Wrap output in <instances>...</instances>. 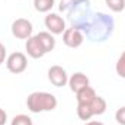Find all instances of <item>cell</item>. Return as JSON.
<instances>
[{"label":"cell","instance_id":"cell-10","mask_svg":"<svg viewBox=\"0 0 125 125\" xmlns=\"http://www.w3.org/2000/svg\"><path fill=\"white\" fill-rule=\"evenodd\" d=\"M38 38V41L41 42L42 48L45 50V52H51L54 48H55V39L52 36L51 32H39L35 35Z\"/></svg>","mask_w":125,"mask_h":125},{"label":"cell","instance_id":"cell-20","mask_svg":"<svg viewBox=\"0 0 125 125\" xmlns=\"http://www.w3.org/2000/svg\"><path fill=\"white\" fill-rule=\"evenodd\" d=\"M7 121V114L4 112V109L0 108V125H4Z\"/></svg>","mask_w":125,"mask_h":125},{"label":"cell","instance_id":"cell-8","mask_svg":"<svg viewBox=\"0 0 125 125\" xmlns=\"http://www.w3.org/2000/svg\"><path fill=\"white\" fill-rule=\"evenodd\" d=\"M25 48H26L28 55L32 57V58H35V60H36V58H41V57H44V55L47 54L45 50L42 48V45H41V42L38 41L36 36H31V38L26 39Z\"/></svg>","mask_w":125,"mask_h":125},{"label":"cell","instance_id":"cell-4","mask_svg":"<svg viewBox=\"0 0 125 125\" xmlns=\"http://www.w3.org/2000/svg\"><path fill=\"white\" fill-rule=\"evenodd\" d=\"M32 23L28 19H23V18H19L16 19L13 23H12V33L15 38L18 39H28L32 36Z\"/></svg>","mask_w":125,"mask_h":125},{"label":"cell","instance_id":"cell-13","mask_svg":"<svg viewBox=\"0 0 125 125\" xmlns=\"http://www.w3.org/2000/svg\"><path fill=\"white\" fill-rule=\"evenodd\" d=\"M54 0H33V7L39 13H47L52 9Z\"/></svg>","mask_w":125,"mask_h":125},{"label":"cell","instance_id":"cell-17","mask_svg":"<svg viewBox=\"0 0 125 125\" xmlns=\"http://www.w3.org/2000/svg\"><path fill=\"white\" fill-rule=\"evenodd\" d=\"M116 74L119 76V77H122L125 79V51L121 54V57L118 58V61H116Z\"/></svg>","mask_w":125,"mask_h":125},{"label":"cell","instance_id":"cell-12","mask_svg":"<svg viewBox=\"0 0 125 125\" xmlns=\"http://www.w3.org/2000/svg\"><path fill=\"white\" fill-rule=\"evenodd\" d=\"M87 105L90 106V111H92L93 116L94 115H102L106 111V100L103 97H100V96H96L93 102L92 103H87Z\"/></svg>","mask_w":125,"mask_h":125},{"label":"cell","instance_id":"cell-7","mask_svg":"<svg viewBox=\"0 0 125 125\" xmlns=\"http://www.w3.org/2000/svg\"><path fill=\"white\" fill-rule=\"evenodd\" d=\"M48 80L55 86V87H62L68 83L67 71L61 65H51L48 70Z\"/></svg>","mask_w":125,"mask_h":125},{"label":"cell","instance_id":"cell-2","mask_svg":"<svg viewBox=\"0 0 125 125\" xmlns=\"http://www.w3.org/2000/svg\"><path fill=\"white\" fill-rule=\"evenodd\" d=\"M57 105H58L57 97L48 92H33L26 99V106L33 114L54 111L57 108Z\"/></svg>","mask_w":125,"mask_h":125},{"label":"cell","instance_id":"cell-1","mask_svg":"<svg viewBox=\"0 0 125 125\" xmlns=\"http://www.w3.org/2000/svg\"><path fill=\"white\" fill-rule=\"evenodd\" d=\"M84 31L92 41H105L114 31V21L105 13H96Z\"/></svg>","mask_w":125,"mask_h":125},{"label":"cell","instance_id":"cell-3","mask_svg":"<svg viewBox=\"0 0 125 125\" xmlns=\"http://www.w3.org/2000/svg\"><path fill=\"white\" fill-rule=\"evenodd\" d=\"M6 67L10 73L13 74H19L23 73L28 67V60L26 55L23 52H12L7 58H6Z\"/></svg>","mask_w":125,"mask_h":125},{"label":"cell","instance_id":"cell-16","mask_svg":"<svg viewBox=\"0 0 125 125\" xmlns=\"http://www.w3.org/2000/svg\"><path fill=\"white\" fill-rule=\"evenodd\" d=\"M10 125H33V124H32V119L28 115L21 114V115H16V116L12 119V124Z\"/></svg>","mask_w":125,"mask_h":125},{"label":"cell","instance_id":"cell-14","mask_svg":"<svg viewBox=\"0 0 125 125\" xmlns=\"http://www.w3.org/2000/svg\"><path fill=\"white\" fill-rule=\"evenodd\" d=\"M77 116L82 121H89L93 116V114L90 111V106L86 105V103H77Z\"/></svg>","mask_w":125,"mask_h":125},{"label":"cell","instance_id":"cell-6","mask_svg":"<svg viewBox=\"0 0 125 125\" xmlns=\"http://www.w3.org/2000/svg\"><path fill=\"white\" fill-rule=\"evenodd\" d=\"M83 41H84V36L82 31L77 28H73V26L67 28L62 33V42L70 48H79L83 44Z\"/></svg>","mask_w":125,"mask_h":125},{"label":"cell","instance_id":"cell-11","mask_svg":"<svg viewBox=\"0 0 125 125\" xmlns=\"http://www.w3.org/2000/svg\"><path fill=\"white\" fill-rule=\"evenodd\" d=\"M77 103H92L94 100V97L97 96L96 92H94L93 87H90V86H87V87H84V89H82V90H79L77 92Z\"/></svg>","mask_w":125,"mask_h":125},{"label":"cell","instance_id":"cell-5","mask_svg":"<svg viewBox=\"0 0 125 125\" xmlns=\"http://www.w3.org/2000/svg\"><path fill=\"white\" fill-rule=\"evenodd\" d=\"M45 28L48 29V32H51L52 35H60L64 33V31L67 29L65 28V22L61 16H58L57 13H50L45 16Z\"/></svg>","mask_w":125,"mask_h":125},{"label":"cell","instance_id":"cell-9","mask_svg":"<svg viewBox=\"0 0 125 125\" xmlns=\"http://www.w3.org/2000/svg\"><path fill=\"white\" fill-rule=\"evenodd\" d=\"M68 86L71 89V92L77 93L79 90L84 89L89 86V77L83 73H74L70 79H68Z\"/></svg>","mask_w":125,"mask_h":125},{"label":"cell","instance_id":"cell-15","mask_svg":"<svg viewBox=\"0 0 125 125\" xmlns=\"http://www.w3.org/2000/svg\"><path fill=\"white\" fill-rule=\"evenodd\" d=\"M106 6L112 10V12H122L125 9V0H105Z\"/></svg>","mask_w":125,"mask_h":125},{"label":"cell","instance_id":"cell-21","mask_svg":"<svg viewBox=\"0 0 125 125\" xmlns=\"http://www.w3.org/2000/svg\"><path fill=\"white\" fill-rule=\"evenodd\" d=\"M86 125H103V124L99 122V121H90V122H87Z\"/></svg>","mask_w":125,"mask_h":125},{"label":"cell","instance_id":"cell-18","mask_svg":"<svg viewBox=\"0 0 125 125\" xmlns=\"http://www.w3.org/2000/svg\"><path fill=\"white\" fill-rule=\"evenodd\" d=\"M115 119H116V122H118L119 125H125V106L119 108V109L116 111Z\"/></svg>","mask_w":125,"mask_h":125},{"label":"cell","instance_id":"cell-19","mask_svg":"<svg viewBox=\"0 0 125 125\" xmlns=\"http://www.w3.org/2000/svg\"><path fill=\"white\" fill-rule=\"evenodd\" d=\"M6 61V47L0 42V64Z\"/></svg>","mask_w":125,"mask_h":125}]
</instances>
